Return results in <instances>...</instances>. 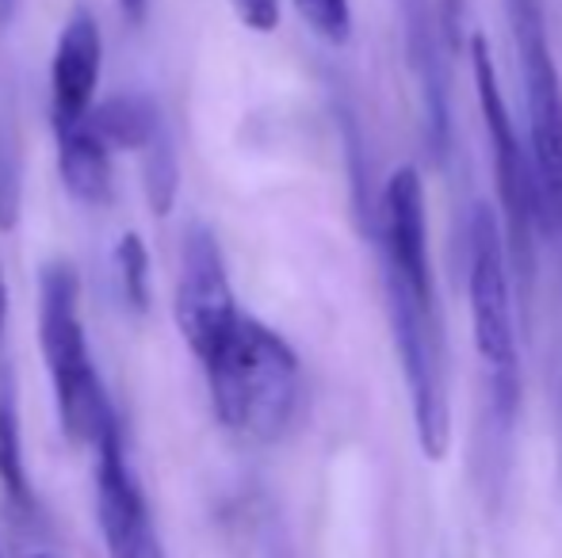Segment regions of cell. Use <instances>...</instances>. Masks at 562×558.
<instances>
[{
	"label": "cell",
	"mask_w": 562,
	"mask_h": 558,
	"mask_svg": "<svg viewBox=\"0 0 562 558\" xmlns=\"http://www.w3.org/2000/svg\"><path fill=\"white\" fill-rule=\"evenodd\" d=\"M203 372L211 406L229 432L272 444L295 424L303 406V364L265 321L241 314L215 356L203 360Z\"/></svg>",
	"instance_id": "6da1fadb"
},
{
	"label": "cell",
	"mask_w": 562,
	"mask_h": 558,
	"mask_svg": "<svg viewBox=\"0 0 562 558\" xmlns=\"http://www.w3.org/2000/svg\"><path fill=\"white\" fill-rule=\"evenodd\" d=\"M38 341L50 372L54 402L61 429L74 444H97L104 432L119 429L104 383L92 364L81 326V283L69 264H46L38 283Z\"/></svg>",
	"instance_id": "7a4b0ae2"
},
{
	"label": "cell",
	"mask_w": 562,
	"mask_h": 558,
	"mask_svg": "<svg viewBox=\"0 0 562 558\" xmlns=\"http://www.w3.org/2000/svg\"><path fill=\"white\" fill-rule=\"evenodd\" d=\"M471 257H467V298H471V333L474 352L486 367L490 410L502 429H513L520 410V341L517 318H513V276L505 238L497 215L479 207L471 218Z\"/></svg>",
	"instance_id": "3957f363"
},
{
	"label": "cell",
	"mask_w": 562,
	"mask_h": 558,
	"mask_svg": "<svg viewBox=\"0 0 562 558\" xmlns=\"http://www.w3.org/2000/svg\"><path fill=\"white\" fill-rule=\"evenodd\" d=\"M471 69H474V89H479L482 123H486V135H490V157H494L497 203H502V223L497 226H502V238H505L509 276H517L520 295L528 298V291H532V269H536V261H532L536 226H543L540 187H536L528 149L520 146L513 115H509V107H505L494 58H490V46L482 35L471 38Z\"/></svg>",
	"instance_id": "277c9868"
},
{
	"label": "cell",
	"mask_w": 562,
	"mask_h": 558,
	"mask_svg": "<svg viewBox=\"0 0 562 558\" xmlns=\"http://www.w3.org/2000/svg\"><path fill=\"white\" fill-rule=\"evenodd\" d=\"M513 23V43L520 58L528 115V161L540 187L543 226L562 223V77L551 50L548 20L540 0H505Z\"/></svg>",
	"instance_id": "5b68a950"
},
{
	"label": "cell",
	"mask_w": 562,
	"mask_h": 558,
	"mask_svg": "<svg viewBox=\"0 0 562 558\" xmlns=\"http://www.w3.org/2000/svg\"><path fill=\"white\" fill-rule=\"evenodd\" d=\"M237 321H241V310H237L234 287H229L223 249L207 226H192L180 246L177 326L200 364L215 356Z\"/></svg>",
	"instance_id": "8992f818"
},
{
	"label": "cell",
	"mask_w": 562,
	"mask_h": 558,
	"mask_svg": "<svg viewBox=\"0 0 562 558\" xmlns=\"http://www.w3.org/2000/svg\"><path fill=\"white\" fill-rule=\"evenodd\" d=\"M97 513L112 558H169L154 528L146 493L123 455L119 429L97 440Z\"/></svg>",
	"instance_id": "52a82bcc"
},
{
	"label": "cell",
	"mask_w": 562,
	"mask_h": 558,
	"mask_svg": "<svg viewBox=\"0 0 562 558\" xmlns=\"http://www.w3.org/2000/svg\"><path fill=\"white\" fill-rule=\"evenodd\" d=\"M100 66H104V38H100L97 20L85 8H77L61 23V35L50 61L54 127H74V123L89 119L92 96H97L100 84Z\"/></svg>",
	"instance_id": "ba28073f"
},
{
	"label": "cell",
	"mask_w": 562,
	"mask_h": 558,
	"mask_svg": "<svg viewBox=\"0 0 562 558\" xmlns=\"http://www.w3.org/2000/svg\"><path fill=\"white\" fill-rule=\"evenodd\" d=\"M402 8V38H406L409 73L422 89L429 141L437 153H445L451 141V107H448V73H445V46H440V20L432 0H398Z\"/></svg>",
	"instance_id": "9c48e42d"
},
{
	"label": "cell",
	"mask_w": 562,
	"mask_h": 558,
	"mask_svg": "<svg viewBox=\"0 0 562 558\" xmlns=\"http://www.w3.org/2000/svg\"><path fill=\"white\" fill-rule=\"evenodd\" d=\"M54 135H58V172L66 192L85 207H104L112 200V149L92 135L89 119L54 127Z\"/></svg>",
	"instance_id": "30bf717a"
},
{
	"label": "cell",
	"mask_w": 562,
	"mask_h": 558,
	"mask_svg": "<svg viewBox=\"0 0 562 558\" xmlns=\"http://www.w3.org/2000/svg\"><path fill=\"white\" fill-rule=\"evenodd\" d=\"M89 127L108 149H134V153H142L165 130V119L149 96L123 92V96L104 100L97 112H89Z\"/></svg>",
	"instance_id": "8fae6325"
},
{
	"label": "cell",
	"mask_w": 562,
	"mask_h": 558,
	"mask_svg": "<svg viewBox=\"0 0 562 558\" xmlns=\"http://www.w3.org/2000/svg\"><path fill=\"white\" fill-rule=\"evenodd\" d=\"M0 486L20 513L31 509V482L23 467V436H20V398H15L12 367H0Z\"/></svg>",
	"instance_id": "7c38bea8"
},
{
	"label": "cell",
	"mask_w": 562,
	"mask_h": 558,
	"mask_svg": "<svg viewBox=\"0 0 562 558\" xmlns=\"http://www.w3.org/2000/svg\"><path fill=\"white\" fill-rule=\"evenodd\" d=\"M138 157H142V184H146L149 207H154V215H169L172 200H177V187H180L177 149H172L169 130H161Z\"/></svg>",
	"instance_id": "4fadbf2b"
},
{
	"label": "cell",
	"mask_w": 562,
	"mask_h": 558,
	"mask_svg": "<svg viewBox=\"0 0 562 558\" xmlns=\"http://www.w3.org/2000/svg\"><path fill=\"white\" fill-rule=\"evenodd\" d=\"M115 276H119V295L134 314H142L149 306V253L142 246L138 234H123L115 246Z\"/></svg>",
	"instance_id": "5bb4252c"
},
{
	"label": "cell",
	"mask_w": 562,
	"mask_h": 558,
	"mask_svg": "<svg viewBox=\"0 0 562 558\" xmlns=\"http://www.w3.org/2000/svg\"><path fill=\"white\" fill-rule=\"evenodd\" d=\"M299 15L311 23L314 35H322L326 43H345L352 35V12L348 0H295Z\"/></svg>",
	"instance_id": "9a60e30c"
},
{
	"label": "cell",
	"mask_w": 562,
	"mask_h": 558,
	"mask_svg": "<svg viewBox=\"0 0 562 558\" xmlns=\"http://www.w3.org/2000/svg\"><path fill=\"white\" fill-rule=\"evenodd\" d=\"M15 210H20V180H15L12 153H8L4 141H0V226H4V230L15 223Z\"/></svg>",
	"instance_id": "2e32d148"
},
{
	"label": "cell",
	"mask_w": 562,
	"mask_h": 558,
	"mask_svg": "<svg viewBox=\"0 0 562 558\" xmlns=\"http://www.w3.org/2000/svg\"><path fill=\"white\" fill-rule=\"evenodd\" d=\"M229 4H234L237 20L260 35L276 31V23H280V0H229Z\"/></svg>",
	"instance_id": "e0dca14e"
},
{
	"label": "cell",
	"mask_w": 562,
	"mask_h": 558,
	"mask_svg": "<svg viewBox=\"0 0 562 558\" xmlns=\"http://www.w3.org/2000/svg\"><path fill=\"white\" fill-rule=\"evenodd\" d=\"M115 4H119V12H123L131 23H142V20H146L149 0H115Z\"/></svg>",
	"instance_id": "ac0fdd59"
},
{
	"label": "cell",
	"mask_w": 562,
	"mask_h": 558,
	"mask_svg": "<svg viewBox=\"0 0 562 558\" xmlns=\"http://www.w3.org/2000/svg\"><path fill=\"white\" fill-rule=\"evenodd\" d=\"M4 321H8V287H4V272H0V341H4Z\"/></svg>",
	"instance_id": "d6986e66"
},
{
	"label": "cell",
	"mask_w": 562,
	"mask_h": 558,
	"mask_svg": "<svg viewBox=\"0 0 562 558\" xmlns=\"http://www.w3.org/2000/svg\"><path fill=\"white\" fill-rule=\"evenodd\" d=\"M15 12V0H0V23H8Z\"/></svg>",
	"instance_id": "ffe728a7"
},
{
	"label": "cell",
	"mask_w": 562,
	"mask_h": 558,
	"mask_svg": "<svg viewBox=\"0 0 562 558\" xmlns=\"http://www.w3.org/2000/svg\"><path fill=\"white\" fill-rule=\"evenodd\" d=\"M35 558H50V555H35Z\"/></svg>",
	"instance_id": "44dd1931"
},
{
	"label": "cell",
	"mask_w": 562,
	"mask_h": 558,
	"mask_svg": "<svg viewBox=\"0 0 562 558\" xmlns=\"http://www.w3.org/2000/svg\"><path fill=\"white\" fill-rule=\"evenodd\" d=\"M0 558H4V551H0Z\"/></svg>",
	"instance_id": "7402d4cb"
}]
</instances>
